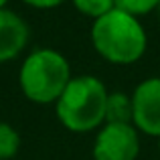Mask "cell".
Listing matches in <instances>:
<instances>
[{"instance_id": "1", "label": "cell", "mask_w": 160, "mask_h": 160, "mask_svg": "<svg viewBox=\"0 0 160 160\" xmlns=\"http://www.w3.org/2000/svg\"><path fill=\"white\" fill-rule=\"evenodd\" d=\"M91 43L106 61L116 65H130L142 59L146 53L148 37L140 18L113 8L93 20Z\"/></svg>"}, {"instance_id": "2", "label": "cell", "mask_w": 160, "mask_h": 160, "mask_svg": "<svg viewBox=\"0 0 160 160\" xmlns=\"http://www.w3.org/2000/svg\"><path fill=\"white\" fill-rule=\"evenodd\" d=\"M108 89L102 79L93 75H79L69 81L57 99V118L67 130L85 134L106 124Z\"/></svg>"}, {"instance_id": "3", "label": "cell", "mask_w": 160, "mask_h": 160, "mask_svg": "<svg viewBox=\"0 0 160 160\" xmlns=\"http://www.w3.org/2000/svg\"><path fill=\"white\" fill-rule=\"evenodd\" d=\"M71 79L69 61L55 49L32 51L18 73L20 89L35 103H57Z\"/></svg>"}, {"instance_id": "4", "label": "cell", "mask_w": 160, "mask_h": 160, "mask_svg": "<svg viewBox=\"0 0 160 160\" xmlns=\"http://www.w3.org/2000/svg\"><path fill=\"white\" fill-rule=\"evenodd\" d=\"M93 160H136L140 132L134 124H103L93 142Z\"/></svg>"}, {"instance_id": "5", "label": "cell", "mask_w": 160, "mask_h": 160, "mask_svg": "<svg viewBox=\"0 0 160 160\" xmlns=\"http://www.w3.org/2000/svg\"><path fill=\"white\" fill-rule=\"evenodd\" d=\"M132 124L146 136L160 138V77H148L132 93Z\"/></svg>"}, {"instance_id": "6", "label": "cell", "mask_w": 160, "mask_h": 160, "mask_svg": "<svg viewBox=\"0 0 160 160\" xmlns=\"http://www.w3.org/2000/svg\"><path fill=\"white\" fill-rule=\"evenodd\" d=\"M28 43V27L16 12L0 8V61H10Z\"/></svg>"}, {"instance_id": "7", "label": "cell", "mask_w": 160, "mask_h": 160, "mask_svg": "<svg viewBox=\"0 0 160 160\" xmlns=\"http://www.w3.org/2000/svg\"><path fill=\"white\" fill-rule=\"evenodd\" d=\"M134 118V106L132 95L113 91L108 95L106 103V124H132Z\"/></svg>"}, {"instance_id": "8", "label": "cell", "mask_w": 160, "mask_h": 160, "mask_svg": "<svg viewBox=\"0 0 160 160\" xmlns=\"http://www.w3.org/2000/svg\"><path fill=\"white\" fill-rule=\"evenodd\" d=\"M20 148V136L12 126L0 122V160L12 158Z\"/></svg>"}, {"instance_id": "9", "label": "cell", "mask_w": 160, "mask_h": 160, "mask_svg": "<svg viewBox=\"0 0 160 160\" xmlns=\"http://www.w3.org/2000/svg\"><path fill=\"white\" fill-rule=\"evenodd\" d=\"M71 2L81 14L91 16V18H99V16L108 14L109 10L116 8L113 0H71Z\"/></svg>"}, {"instance_id": "10", "label": "cell", "mask_w": 160, "mask_h": 160, "mask_svg": "<svg viewBox=\"0 0 160 160\" xmlns=\"http://www.w3.org/2000/svg\"><path fill=\"white\" fill-rule=\"evenodd\" d=\"M113 2H116L118 10H124L128 14L140 18V16L152 12L154 8H158L160 0H113Z\"/></svg>"}, {"instance_id": "11", "label": "cell", "mask_w": 160, "mask_h": 160, "mask_svg": "<svg viewBox=\"0 0 160 160\" xmlns=\"http://www.w3.org/2000/svg\"><path fill=\"white\" fill-rule=\"evenodd\" d=\"M24 4L28 6H35V8H55L59 4H63L65 0H22Z\"/></svg>"}, {"instance_id": "12", "label": "cell", "mask_w": 160, "mask_h": 160, "mask_svg": "<svg viewBox=\"0 0 160 160\" xmlns=\"http://www.w3.org/2000/svg\"><path fill=\"white\" fill-rule=\"evenodd\" d=\"M6 2H8V0H0V8H4V6H6Z\"/></svg>"}, {"instance_id": "13", "label": "cell", "mask_w": 160, "mask_h": 160, "mask_svg": "<svg viewBox=\"0 0 160 160\" xmlns=\"http://www.w3.org/2000/svg\"><path fill=\"white\" fill-rule=\"evenodd\" d=\"M158 150H160V138H158Z\"/></svg>"}, {"instance_id": "14", "label": "cell", "mask_w": 160, "mask_h": 160, "mask_svg": "<svg viewBox=\"0 0 160 160\" xmlns=\"http://www.w3.org/2000/svg\"><path fill=\"white\" fill-rule=\"evenodd\" d=\"M158 10H160V4H158Z\"/></svg>"}]
</instances>
